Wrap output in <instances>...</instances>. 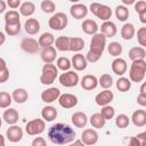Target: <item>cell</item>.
Returning <instances> with one entry per match:
<instances>
[{"label": "cell", "mask_w": 146, "mask_h": 146, "mask_svg": "<svg viewBox=\"0 0 146 146\" xmlns=\"http://www.w3.org/2000/svg\"><path fill=\"white\" fill-rule=\"evenodd\" d=\"M48 138L55 145H67L71 144L75 137V130L66 123H55L48 129Z\"/></svg>", "instance_id": "obj_1"}, {"label": "cell", "mask_w": 146, "mask_h": 146, "mask_svg": "<svg viewBox=\"0 0 146 146\" xmlns=\"http://www.w3.org/2000/svg\"><path fill=\"white\" fill-rule=\"evenodd\" d=\"M106 36L103 33H95L90 41L89 51L86 55V59L89 63H96L100 59L105 47H106Z\"/></svg>", "instance_id": "obj_2"}, {"label": "cell", "mask_w": 146, "mask_h": 146, "mask_svg": "<svg viewBox=\"0 0 146 146\" xmlns=\"http://www.w3.org/2000/svg\"><path fill=\"white\" fill-rule=\"evenodd\" d=\"M146 74V62L145 59L132 60V64L129 70V79L131 82H141L145 79Z\"/></svg>", "instance_id": "obj_3"}, {"label": "cell", "mask_w": 146, "mask_h": 146, "mask_svg": "<svg viewBox=\"0 0 146 146\" xmlns=\"http://www.w3.org/2000/svg\"><path fill=\"white\" fill-rule=\"evenodd\" d=\"M58 76V68L52 63H44L41 70L40 82L44 86H50Z\"/></svg>", "instance_id": "obj_4"}, {"label": "cell", "mask_w": 146, "mask_h": 146, "mask_svg": "<svg viewBox=\"0 0 146 146\" xmlns=\"http://www.w3.org/2000/svg\"><path fill=\"white\" fill-rule=\"evenodd\" d=\"M89 10L99 19L102 21H110V18L112 17V9L110 6L107 5H103L99 2H92L89 7Z\"/></svg>", "instance_id": "obj_5"}, {"label": "cell", "mask_w": 146, "mask_h": 146, "mask_svg": "<svg viewBox=\"0 0 146 146\" xmlns=\"http://www.w3.org/2000/svg\"><path fill=\"white\" fill-rule=\"evenodd\" d=\"M68 24V18L67 15L64 13H55L48 21V25L51 30L55 31H62L64 30Z\"/></svg>", "instance_id": "obj_6"}, {"label": "cell", "mask_w": 146, "mask_h": 146, "mask_svg": "<svg viewBox=\"0 0 146 146\" xmlns=\"http://www.w3.org/2000/svg\"><path fill=\"white\" fill-rule=\"evenodd\" d=\"M58 79H59V83H60L63 87H65V88L75 87V86L79 83V81H80L78 73L74 72V71H70V70L63 72V73L59 75Z\"/></svg>", "instance_id": "obj_7"}, {"label": "cell", "mask_w": 146, "mask_h": 146, "mask_svg": "<svg viewBox=\"0 0 146 146\" xmlns=\"http://www.w3.org/2000/svg\"><path fill=\"white\" fill-rule=\"evenodd\" d=\"M44 129H46V123H44L43 119H33V120L29 121L25 127V131L30 136L40 135L44 131Z\"/></svg>", "instance_id": "obj_8"}, {"label": "cell", "mask_w": 146, "mask_h": 146, "mask_svg": "<svg viewBox=\"0 0 146 146\" xmlns=\"http://www.w3.org/2000/svg\"><path fill=\"white\" fill-rule=\"evenodd\" d=\"M57 100H58L59 106L65 110L73 108L78 105V97L73 94H63V95L60 94Z\"/></svg>", "instance_id": "obj_9"}, {"label": "cell", "mask_w": 146, "mask_h": 146, "mask_svg": "<svg viewBox=\"0 0 146 146\" xmlns=\"http://www.w3.org/2000/svg\"><path fill=\"white\" fill-rule=\"evenodd\" d=\"M6 137L10 143H18L23 138V129L19 125L10 124L6 131Z\"/></svg>", "instance_id": "obj_10"}, {"label": "cell", "mask_w": 146, "mask_h": 146, "mask_svg": "<svg viewBox=\"0 0 146 146\" xmlns=\"http://www.w3.org/2000/svg\"><path fill=\"white\" fill-rule=\"evenodd\" d=\"M21 48L27 54H36L40 50L39 42L33 38H24L21 41Z\"/></svg>", "instance_id": "obj_11"}, {"label": "cell", "mask_w": 146, "mask_h": 146, "mask_svg": "<svg viewBox=\"0 0 146 146\" xmlns=\"http://www.w3.org/2000/svg\"><path fill=\"white\" fill-rule=\"evenodd\" d=\"M88 7L83 3H74L70 7V14L73 18L75 19H82V18H86L87 15H88Z\"/></svg>", "instance_id": "obj_12"}, {"label": "cell", "mask_w": 146, "mask_h": 146, "mask_svg": "<svg viewBox=\"0 0 146 146\" xmlns=\"http://www.w3.org/2000/svg\"><path fill=\"white\" fill-rule=\"evenodd\" d=\"M59 95H60V90L58 88L50 87V88H48L41 92V100L43 103L50 104V103H54L55 100H57Z\"/></svg>", "instance_id": "obj_13"}, {"label": "cell", "mask_w": 146, "mask_h": 146, "mask_svg": "<svg viewBox=\"0 0 146 146\" xmlns=\"http://www.w3.org/2000/svg\"><path fill=\"white\" fill-rule=\"evenodd\" d=\"M98 132L96 131V129H84L82 131L81 135V140L83 143V145H95L98 141Z\"/></svg>", "instance_id": "obj_14"}, {"label": "cell", "mask_w": 146, "mask_h": 146, "mask_svg": "<svg viewBox=\"0 0 146 146\" xmlns=\"http://www.w3.org/2000/svg\"><path fill=\"white\" fill-rule=\"evenodd\" d=\"M113 98H114L113 92L110 89H104L103 91L96 95L95 102L98 106H105V105H108L113 100Z\"/></svg>", "instance_id": "obj_15"}, {"label": "cell", "mask_w": 146, "mask_h": 146, "mask_svg": "<svg viewBox=\"0 0 146 146\" xmlns=\"http://www.w3.org/2000/svg\"><path fill=\"white\" fill-rule=\"evenodd\" d=\"M79 83L81 84L82 89H84L87 91H90V90H94V89L97 88V86H98V79L94 74H87V75H84L81 79V81Z\"/></svg>", "instance_id": "obj_16"}, {"label": "cell", "mask_w": 146, "mask_h": 146, "mask_svg": "<svg viewBox=\"0 0 146 146\" xmlns=\"http://www.w3.org/2000/svg\"><path fill=\"white\" fill-rule=\"evenodd\" d=\"M40 56H41V59L43 63H54L55 59L57 58V49L52 46L44 47V48H42Z\"/></svg>", "instance_id": "obj_17"}, {"label": "cell", "mask_w": 146, "mask_h": 146, "mask_svg": "<svg viewBox=\"0 0 146 146\" xmlns=\"http://www.w3.org/2000/svg\"><path fill=\"white\" fill-rule=\"evenodd\" d=\"M87 65H88V62L86 59V56H83L80 52H76L75 55H73L71 59V66H73L75 71H83L87 68Z\"/></svg>", "instance_id": "obj_18"}, {"label": "cell", "mask_w": 146, "mask_h": 146, "mask_svg": "<svg viewBox=\"0 0 146 146\" xmlns=\"http://www.w3.org/2000/svg\"><path fill=\"white\" fill-rule=\"evenodd\" d=\"M113 73H115L119 76H122L127 72V62L121 57H115V59L111 64Z\"/></svg>", "instance_id": "obj_19"}, {"label": "cell", "mask_w": 146, "mask_h": 146, "mask_svg": "<svg viewBox=\"0 0 146 146\" xmlns=\"http://www.w3.org/2000/svg\"><path fill=\"white\" fill-rule=\"evenodd\" d=\"M116 32H117L116 25L112 21H104V23L100 25V33H103L106 38L115 36Z\"/></svg>", "instance_id": "obj_20"}, {"label": "cell", "mask_w": 146, "mask_h": 146, "mask_svg": "<svg viewBox=\"0 0 146 146\" xmlns=\"http://www.w3.org/2000/svg\"><path fill=\"white\" fill-rule=\"evenodd\" d=\"M71 121H72L74 127H76V128H84L87 125V123H88V116H87V114L84 112L78 111V112L72 114Z\"/></svg>", "instance_id": "obj_21"}, {"label": "cell", "mask_w": 146, "mask_h": 146, "mask_svg": "<svg viewBox=\"0 0 146 146\" xmlns=\"http://www.w3.org/2000/svg\"><path fill=\"white\" fill-rule=\"evenodd\" d=\"M2 119L8 124H16L19 119V114L16 108L7 107V110H5V112L2 114Z\"/></svg>", "instance_id": "obj_22"}, {"label": "cell", "mask_w": 146, "mask_h": 146, "mask_svg": "<svg viewBox=\"0 0 146 146\" xmlns=\"http://www.w3.org/2000/svg\"><path fill=\"white\" fill-rule=\"evenodd\" d=\"M25 32L30 35H34L40 31V22L36 18H27L24 23Z\"/></svg>", "instance_id": "obj_23"}, {"label": "cell", "mask_w": 146, "mask_h": 146, "mask_svg": "<svg viewBox=\"0 0 146 146\" xmlns=\"http://www.w3.org/2000/svg\"><path fill=\"white\" fill-rule=\"evenodd\" d=\"M131 121L135 127L141 128L146 125V112L145 110H137L131 115Z\"/></svg>", "instance_id": "obj_24"}, {"label": "cell", "mask_w": 146, "mask_h": 146, "mask_svg": "<svg viewBox=\"0 0 146 146\" xmlns=\"http://www.w3.org/2000/svg\"><path fill=\"white\" fill-rule=\"evenodd\" d=\"M82 31L86 33V34H89V35H94L95 33L98 32V24L96 23V21L94 19H90V18H87L82 22Z\"/></svg>", "instance_id": "obj_25"}, {"label": "cell", "mask_w": 146, "mask_h": 146, "mask_svg": "<svg viewBox=\"0 0 146 146\" xmlns=\"http://www.w3.org/2000/svg\"><path fill=\"white\" fill-rule=\"evenodd\" d=\"M57 114H58L57 110H56L54 106H50V105L44 106V107L41 110V116H42V119H43L46 122H51V121H54V120L57 117Z\"/></svg>", "instance_id": "obj_26"}, {"label": "cell", "mask_w": 146, "mask_h": 146, "mask_svg": "<svg viewBox=\"0 0 146 146\" xmlns=\"http://www.w3.org/2000/svg\"><path fill=\"white\" fill-rule=\"evenodd\" d=\"M11 98L17 104H24L29 99V92L24 88H17V89H15L13 91Z\"/></svg>", "instance_id": "obj_27"}, {"label": "cell", "mask_w": 146, "mask_h": 146, "mask_svg": "<svg viewBox=\"0 0 146 146\" xmlns=\"http://www.w3.org/2000/svg\"><path fill=\"white\" fill-rule=\"evenodd\" d=\"M70 36L60 35L55 40V48L59 51H70Z\"/></svg>", "instance_id": "obj_28"}, {"label": "cell", "mask_w": 146, "mask_h": 146, "mask_svg": "<svg viewBox=\"0 0 146 146\" xmlns=\"http://www.w3.org/2000/svg\"><path fill=\"white\" fill-rule=\"evenodd\" d=\"M120 34H121L122 39H124V40H131L135 36V34H136V30H135L133 24H131V23L123 24V26L121 27Z\"/></svg>", "instance_id": "obj_29"}, {"label": "cell", "mask_w": 146, "mask_h": 146, "mask_svg": "<svg viewBox=\"0 0 146 146\" xmlns=\"http://www.w3.org/2000/svg\"><path fill=\"white\" fill-rule=\"evenodd\" d=\"M128 55H129V58H130L131 60L145 59V57H146V50H145L144 47L137 46V47H132V48L129 50Z\"/></svg>", "instance_id": "obj_30"}, {"label": "cell", "mask_w": 146, "mask_h": 146, "mask_svg": "<svg viewBox=\"0 0 146 146\" xmlns=\"http://www.w3.org/2000/svg\"><path fill=\"white\" fill-rule=\"evenodd\" d=\"M35 11V5L31 1H25L19 6V14L25 17H31Z\"/></svg>", "instance_id": "obj_31"}, {"label": "cell", "mask_w": 146, "mask_h": 146, "mask_svg": "<svg viewBox=\"0 0 146 146\" xmlns=\"http://www.w3.org/2000/svg\"><path fill=\"white\" fill-rule=\"evenodd\" d=\"M89 122L92 125V128H95V129H102V128H104V125L106 123V120L104 119V116L100 113H94L89 117Z\"/></svg>", "instance_id": "obj_32"}, {"label": "cell", "mask_w": 146, "mask_h": 146, "mask_svg": "<svg viewBox=\"0 0 146 146\" xmlns=\"http://www.w3.org/2000/svg\"><path fill=\"white\" fill-rule=\"evenodd\" d=\"M39 46L41 48H44V47H49V46H52L54 42H55V36L50 33V32H44L42 33L40 36H39Z\"/></svg>", "instance_id": "obj_33"}, {"label": "cell", "mask_w": 146, "mask_h": 146, "mask_svg": "<svg viewBox=\"0 0 146 146\" xmlns=\"http://www.w3.org/2000/svg\"><path fill=\"white\" fill-rule=\"evenodd\" d=\"M84 48V40L79 36H73L70 40V51L80 52Z\"/></svg>", "instance_id": "obj_34"}, {"label": "cell", "mask_w": 146, "mask_h": 146, "mask_svg": "<svg viewBox=\"0 0 146 146\" xmlns=\"http://www.w3.org/2000/svg\"><path fill=\"white\" fill-rule=\"evenodd\" d=\"M21 21L19 22H13V23H6L5 24V32L10 35V36H14V35H17L19 32H21Z\"/></svg>", "instance_id": "obj_35"}, {"label": "cell", "mask_w": 146, "mask_h": 146, "mask_svg": "<svg viewBox=\"0 0 146 146\" xmlns=\"http://www.w3.org/2000/svg\"><path fill=\"white\" fill-rule=\"evenodd\" d=\"M114 14H115V17H116L120 22H125V21L128 19V17H129V9H128L127 6L120 5V6H117V7L115 8Z\"/></svg>", "instance_id": "obj_36"}, {"label": "cell", "mask_w": 146, "mask_h": 146, "mask_svg": "<svg viewBox=\"0 0 146 146\" xmlns=\"http://www.w3.org/2000/svg\"><path fill=\"white\" fill-rule=\"evenodd\" d=\"M107 51L111 56L113 57H119L122 51H123V48H122V44L117 41H113V42H110V44L107 46Z\"/></svg>", "instance_id": "obj_37"}, {"label": "cell", "mask_w": 146, "mask_h": 146, "mask_svg": "<svg viewBox=\"0 0 146 146\" xmlns=\"http://www.w3.org/2000/svg\"><path fill=\"white\" fill-rule=\"evenodd\" d=\"M131 88V81L128 78H124L123 75L120 76L116 81V89L121 92H127Z\"/></svg>", "instance_id": "obj_38"}, {"label": "cell", "mask_w": 146, "mask_h": 146, "mask_svg": "<svg viewBox=\"0 0 146 146\" xmlns=\"http://www.w3.org/2000/svg\"><path fill=\"white\" fill-rule=\"evenodd\" d=\"M98 84L104 89H110L113 86V78L108 73H104L98 79Z\"/></svg>", "instance_id": "obj_39"}, {"label": "cell", "mask_w": 146, "mask_h": 146, "mask_svg": "<svg viewBox=\"0 0 146 146\" xmlns=\"http://www.w3.org/2000/svg\"><path fill=\"white\" fill-rule=\"evenodd\" d=\"M11 103H13L11 95L7 91H0V108L10 107Z\"/></svg>", "instance_id": "obj_40"}, {"label": "cell", "mask_w": 146, "mask_h": 146, "mask_svg": "<svg viewBox=\"0 0 146 146\" xmlns=\"http://www.w3.org/2000/svg\"><path fill=\"white\" fill-rule=\"evenodd\" d=\"M9 79V68L3 58L0 59V83H5Z\"/></svg>", "instance_id": "obj_41"}, {"label": "cell", "mask_w": 146, "mask_h": 146, "mask_svg": "<svg viewBox=\"0 0 146 146\" xmlns=\"http://www.w3.org/2000/svg\"><path fill=\"white\" fill-rule=\"evenodd\" d=\"M40 8L46 14H52V13H55L56 5L51 0H42L41 3H40Z\"/></svg>", "instance_id": "obj_42"}, {"label": "cell", "mask_w": 146, "mask_h": 146, "mask_svg": "<svg viewBox=\"0 0 146 146\" xmlns=\"http://www.w3.org/2000/svg\"><path fill=\"white\" fill-rule=\"evenodd\" d=\"M56 66L58 70L65 72V71H68L71 68V60L67 58V57H59L57 58V62H56Z\"/></svg>", "instance_id": "obj_43"}, {"label": "cell", "mask_w": 146, "mask_h": 146, "mask_svg": "<svg viewBox=\"0 0 146 146\" xmlns=\"http://www.w3.org/2000/svg\"><path fill=\"white\" fill-rule=\"evenodd\" d=\"M100 114L104 116V119L107 121V120H112L115 115V110L113 106H111L110 104L108 105H105V106H102V110H100Z\"/></svg>", "instance_id": "obj_44"}, {"label": "cell", "mask_w": 146, "mask_h": 146, "mask_svg": "<svg viewBox=\"0 0 146 146\" xmlns=\"http://www.w3.org/2000/svg\"><path fill=\"white\" fill-rule=\"evenodd\" d=\"M130 123V117L125 114H119L115 119V124L119 129H124L129 125Z\"/></svg>", "instance_id": "obj_45"}, {"label": "cell", "mask_w": 146, "mask_h": 146, "mask_svg": "<svg viewBox=\"0 0 146 146\" xmlns=\"http://www.w3.org/2000/svg\"><path fill=\"white\" fill-rule=\"evenodd\" d=\"M21 14L16 10H9L5 14V23H13V22H19Z\"/></svg>", "instance_id": "obj_46"}, {"label": "cell", "mask_w": 146, "mask_h": 146, "mask_svg": "<svg viewBox=\"0 0 146 146\" xmlns=\"http://www.w3.org/2000/svg\"><path fill=\"white\" fill-rule=\"evenodd\" d=\"M137 41L141 47H146V27L143 26L137 31Z\"/></svg>", "instance_id": "obj_47"}, {"label": "cell", "mask_w": 146, "mask_h": 146, "mask_svg": "<svg viewBox=\"0 0 146 146\" xmlns=\"http://www.w3.org/2000/svg\"><path fill=\"white\" fill-rule=\"evenodd\" d=\"M135 10L137 14L141 13V11H145L146 10V2L144 0H139V1H136L135 3Z\"/></svg>", "instance_id": "obj_48"}, {"label": "cell", "mask_w": 146, "mask_h": 146, "mask_svg": "<svg viewBox=\"0 0 146 146\" xmlns=\"http://www.w3.org/2000/svg\"><path fill=\"white\" fill-rule=\"evenodd\" d=\"M32 146H47V141L44 138L42 137H35L33 140H32Z\"/></svg>", "instance_id": "obj_49"}, {"label": "cell", "mask_w": 146, "mask_h": 146, "mask_svg": "<svg viewBox=\"0 0 146 146\" xmlns=\"http://www.w3.org/2000/svg\"><path fill=\"white\" fill-rule=\"evenodd\" d=\"M137 104L141 107L146 106V92H140L137 97Z\"/></svg>", "instance_id": "obj_50"}, {"label": "cell", "mask_w": 146, "mask_h": 146, "mask_svg": "<svg viewBox=\"0 0 146 146\" xmlns=\"http://www.w3.org/2000/svg\"><path fill=\"white\" fill-rule=\"evenodd\" d=\"M7 6L11 9H16L21 6V0H7Z\"/></svg>", "instance_id": "obj_51"}, {"label": "cell", "mask_w": 146, "mask_h": 146, "mask_svg": "<svg viewBox=\"0 0 146 146\" xmlns=\"http://www.w3.org/2000/svg\"><path fill=\"white\" fill-rule=\"evenodd\" d=\"M136 138H137V140L139 141V144H140V146H143V145H145L146 144V132H141V133H138L137 136H135Z\"/></svg>", "instance_id": "obj_52"}, {"label": "cell", "mask_w": 146, "mask_h": 146, "mask_svg": "<svg viewBox=\"0 0 146 146\" xmlns=\"http://www.w3.org/2000/svg\"><path fill=\"white\" fill-rule=\"evenodd\" d=\"M138 15H139V21H140L143 24H146V10L139 13Z\"/></svg>", "instance_id": "obj_53"}, {"label": "cell", "mask_w": 146, "mask_h": 146, "mask_svg": "<svg viewBox=\"0 0 146 146\" xmlns=\"http://www.w3.org/2000/svg\"><path fill=\"white\" fill-rule=\"evenodd\" d=\"M6 9H7V2L3 0H0V14L5 13Z\"/></svg>", "instance_id": "obj_54"}, {"label": "cell", "mask_w": 146, "mask_h": 146, "mask_svg": "<svg viewBox=\"0 0 146 146\" xmlns=\"http://www.w3.org/2000/svg\"><path fill=\"white\" fill-rule=\"evenodd\" d=\"M129 144H130V145H136V146H140V144H139V141L137 140V138H136V137H131V139L129 140Z\"/></svg>", "instance_id": "obj_55"}, {"label": "cell", "mask_w": 146, "mask_h": 146, "mask_svg": "<svg viewBox=\"0 0 146 146\" xmlns=\"http://www.w3.org/2000/svg\"><path fill=\"white\" fill-rule=\"evenodd\" d=\"M137 0H121V2L124 5V6H130V5H133Z\"/></svg>", "instance_id": "obj_56"}, {"label": "cell", "mask_w": 146, "mask_h": 146, "mask_svg": "<svg viewBox=\"0 0 146 146\" xmlns=\"http://www.w3.org/2000/svg\"><path fill=\"white\" fill-rule=\"evenodd\" d=\"M5 41H6V35H5L3 32L0 31V46H2L5 43Z\"/></svg>", "instance_id": "obj_57"}, {"label": "cell", "mask_w": 146, "mask_h": 146, "mask_svg": "<svg viewBox=\"0 0 146 146\" xmlns=\"http://www.w3.org/2000/svg\"><path fill=\"white\" fill-rule=\"evenodd\" d=\"M6 144V141H5V137L0 133V146H3Z\"/></svg>", "instance_id": "obj_58"}, {"label": "cell", "mask_w": 146, "mask_h": 146, "mask_svg": "<svg viewBox=\"0 0 146 146\" xmlns=\"http://www.w3.org/2000/svg\"><path fill=\"white\" fill-rule=\"evenodd\" d=\"M72 143H73V145H83L82 140H75V139H74Z\"/></svg>", "instance_id": "obj_59"}, {"label": "cell", "mask_w": 146, "mask_h": 146, "mask_svg": "<svg viewBox=\"0 0 146 146\" xmlns=\"http://www.w3.org/2000/svg\"><path fill=\"white\" fill-rule=\"evenodd\" d=\"M145 88H146V84H145V83H143V84H141V87H140V92H146V91H145Z\"/></svg>", "instance_id": "obj_60"}, {"label": "cell", "mask_w": 146, "mask_h": 146, "mask_svg": "<svg viewBox=\"0 0 146 146\" xmlns=\"http://www.w3.org/2000/svg\"><path fill=\"white\" fill-rule=\"evenodd\" d=\"M67 1H71V2H73V3H76L79 0H67Z\"/></svg>", "instance_id": "obj_61"}, {"label": "cell", "mask_w": 146, "mask_h": 146, "mask_svg": "<svg viewBox=\"0 0 146 146\" xmlns=\"http://www.w3.org/2000/svg\"><path fill=\"white\" fill-rule=\"evenodd\" d=\"M1 125H2V117H0V128H1Z\"/></svg>", "instance_id": "obj_62"}, {"label": "cell", "mask_w": 146, "mask_h": 146, "mask_svg": "<svg viewBox=\"0 0 146 146\" xmlns=\"http://www.w3.org/2000/svg\"><path fill=\"white\" fill-rule=\"evenodd\" d=\"M0 59H1V57H0Z\"/></svg>", "instance_id": "obj_63"}, {"label": "cell", "mask_w": 146, "mask_h": 146, "mask_svg": "<svg viewBox=\"0 0 146 146\" xmlns=\"http://www.w3.org/2000/svg\"><path fill=\"white\" fill-rule=\"evenodd\" d=\"M26 1H27V0H26Z\"/></svg>", "instance_id": "obj_64"}]
</instances>
